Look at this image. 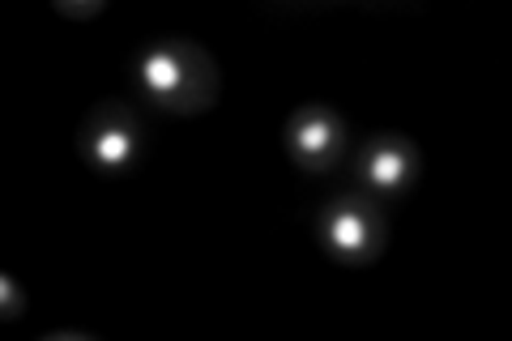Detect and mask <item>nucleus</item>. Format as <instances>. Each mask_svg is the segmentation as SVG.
I'll use <instances>...</instances> for the list:
<instances>
[{
  "label": "nucleus",
  "mask_w": 512,
  "mask_h": 341,
  "mask_svg": "<svg viewBox=\"0 0 512 341\" xmlns=\"http://www.w3.org/2000/svg\"><path fill=\"white\" fill-rule=\"evenodd\" d=\"M222 73L205 47L180 35H158L137 56V90L171 116H197L218 99Z\"/></svg>",
  "instance_id": "nucleus-1"
},
{
  "label": "nucleus",
  "mask_w": 512,
  "mask_h": 341,
  "mask_svg": "<svg viewBox=\"0 0 512 341\" xmlns=\"http://www.w3.org/2000/svg\"><path fill=\"white\" fill-rule=\"evenodd\" d=\"M316 239L338 265H372L376 256L384 252V239H389V218L384 209L363 197V192H338L320 205L316 214Z\"/></svg>",
  "instance_id": "nucleus-2"
},
{
  "label": "nucleus",
  "mask_w": 512,
  "mask_h": 341,
  "mask_svg": "<svg viewBox=\"0 0 512 341\" xmlns=\"http://www.w3.org/2000/svg\"><path fill=\"white\" fill-rule=\"evenodd\" d=\"M150 133L141 116L120 99H103L86 116L82 133H77V154L99 175H128L146 162Z\"/></svg>",
  "instance_id": "nucleus-3"
},
{
  "label": "nucleus",
  "mask_w": 512,
  "mask_h": 341,
  "mask_svg": "<svg viewBox=\"0 0 512 341\" xmlns=\"http://www.w3.org/2000/svg\"><path fill=\"white\" fill-rule=\"evenodd\" d=\"M423 158L414 150V141L402 133H376L359 145L355 154V184L363 197H372L376 205L402 201L419 180Z\"/></svg>",
  "instance_id": "nucleus-4"
},
{
  "label": "nucleus",
  "mask_w": 512,
  "mask_h": 341,
  "mask_svg": "<svg viewBox=\"0 0 512 341\" xmlns=\"http://www.w3.org/2000/svg\"><path fill=\"white\" fill-rule=\"evenodd\" d=\"M286 154L299 171L325 175L346 154V124L329 103H303L291 120H286Z\"/></svg>",
  "instance_id": "nucleus-5"
},
{
  "label": "nucleus",
  "mask_w": 512,
  "mask_h": 341,
  "mask_svg": "<svg viewBox=\"0 0 512 341\" xmlns=\"http://www.w3.org/2000/svg\"><path fill=\"white\" fill-rule=\"evenodd\" d=\"M0 295H5V307H0V312H5V320H13V316H22L26 312V299H22V290H18V282L13 278H0Z\"/></svg>",
  "instance_id": "nucleus-6"
}]
</instances>
